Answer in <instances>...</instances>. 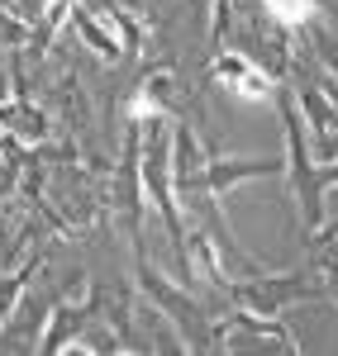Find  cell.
I'll return each instance as SVG.
<instances>
[{"label":"cell","mask_w":338,"mask_h":356,"mask_svg":"<svg viewBox=\"0 0 338 356\" xmlns=\"http://www.w3.org/2000/svg\"><path fill=\"white\" fill-rule=\"evenodd\" d=\"M262 5H267V15H272L277 24H286V29L310 24L314 15H319V5H314V0H262Z\"/></svg>","instance_id":"cell-1"},{"label":"cell","mask_w":338,"mask_h":356,"mask_svg":"<svg viewBox=\"0 0 338 356\" xmlns=\"http://www.w3.org/2000/svg\"><path fill=\"white\" fill-rule=\"evenodd\" d=\"M224 81L233 86L238 95H253V100H267V95H272V81H267L257 67H238L233 76H224Z\"/></svg>","instance_id":"cell-2"}]
</instances>
